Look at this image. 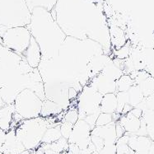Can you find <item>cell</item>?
<instances>
[{"instance_id":"1","label":"cell","mask_w":154,"mask_h":154,"mask_svg":"<svg viewBox=\"0 0 154 154\" xmlns=\"http://www.w3.org/2000/svg\"><path fill=\"white\" fill-rule=\"evenodd\" d=\"M26 27L41 48L42 58L45 59L56 56L67 37L51 12L41 8L33 9L31 22Z\"/></svg>"},{"instance_id":"2","label":"cell","mask_w":154,"mask_h":154,"mask_svg":"<svg viewBox=\"0 0 154 154\" xmlns=\"http://www.w3.org/2000/svg\"><path fill=\"white\" fill-rule=\"evenodd\" d=\"M61 124V123H60ZM54 122L52 117H37L34 119L22 120L15 128L16 136L25 147L26 150H34L41 144L45 132L50 127L60 125Z\"/></svg>"},{"instance_id":"3","label":"cell","mask_w":154,"mask_h":154,"mask_svg":"<svg viewBox=\"0 0 154 154\" xmlns=\"http://www.w3.org/2000/svg\"><path fill=\"white\" fill-rule=\"evenodd\" d=\"M32 13L25 0H0V25L7 28L27 26Z\"/></svg>"},{"instance_id":"4","label":"cell","mask_w":154,"mask_h":154,"mask_svg":"<svg viewBox=\"0 0 154 154\" xmlns=\"http://www.w3.org/2000/svg\"><path fill=\"white\" fill-rule=\"evenodd\" d=\"M42 103L43 101L33 91L30 89H24L17 94L13 105L15 112L22 120H29L41 116Z\"/></svg>"},{"instance_id":"5","label":"cell","mask_w":154,"mask_h":154,"mask_svg":"<svg viewBox=\"0 0 154 154\" xmlns=\"http://www.w3.org/2000/svg\"><path fill=\"white\" fill-rule=\"evenodd\" d=\"M102 97L101 93L90 85L84 86L77 99L79 120H84L89 115L101 113L100 105Z\"/></svg>"},{"instance_id":"6","label":"cell","mask_w":154,"mask_h":154,"mask_svg":"<svg viewBox=\"0 0 154 154\" xmlns=\"http://www.w3.org/2000/svg\"><path fill=\"white\" fill-rule=\"evenodd\" d=\"M1 38L5 47L22 57L29 46L32 35L26 26H18L8 28Z\"/></svg>"},{"instance_id":"7","label":"cell","mask_w":154,"mask_h":154,"mask_svg":"<svg viewBox=\"0 0 154 154\" xmlns=\"http://www.w3.org/2000/svg\"><path fill=\"white\" fill-rule=\"evenodd\" d=\"M91 127L84 120H79L73 125L71 135L68 139L69 143H75L80 150L88 148L91 143Z\"/></svg>"},{"instance_id":"8","label":"cell","mask_w":154,"mask_h":154,"mask_svg":"<svg viewBox=\"0 0 154 154\" xmlns=\"http://www.w3.org/2000/svg\"><path fill=\"white\" fill-rule=\"evenodd\" d=\"M90 85L102 96L109 93H116V82L107 79L101 72L90 80Z\"/></svg>"},{"instance_id":"9","label":"cell","mask_w":154,"mask_h":154,"mask_svg":"<svg viewBox=\"0 0 154 154\" xmlns=\"http://www.w3.org/2000/svg\"><path fill=\"white\" fill-rule=\"evenodd\" d=\"M91 134L102 138L105 143V146L116 144L117 141L116 122H112L104 126H95L91 129Z\"/></svg>"},{"instance_id":"10","label":"cell","mask_w":154,"mask_h":154,"mask_svg":"<svg viewBox=\"0 0 154 154\" xmlns=\"http://www.w3.org/2000/svg\"><path fill=\"white\" fill-rule=\"evenodd\" d=\"M25 150V147L17 138L15 129L8 130L6 133V138L1 152L3 154H20Z\"/></svg>"},{"instance_id":"11","label":"cell","mask_w":154,"mask_h":154,"mask_svg":"<svg viewBox=\"0 0 154 154\" xmlns=\"http://www.w3.org/2000/svg\"><path fill=\"white\" fill-rule=\"evenodd\" d=\"M22 58L24 59L28 63L29 65L33 69H37L41 63V59H42L41 48L32 36L31 38L29 46L26 50Z\"/></svg>"},{"instance_id":"12","label":"cell","mask_w":154,"mask_h":154,"mask_svg":"<svg viewBox=\"0 0 154 154\" xmlns=\"http://www.w3.org/2000/svg\"><path fill=\"white\" fill-rule=\"evenodd\" d=\"M15 113L14 105H5L0 108V129L8 132L12 129L13 116Z\"/></svg>"},{"instance_id":"13","label":"cell","mask_w":154,"mask_h":154,"mask_svg":"<svg viewBox=\"0 0 154 154\" xmlns=\"http://www.w3.org/2000/svg\"><path fill=\"white\" fill-rule=\"evenodd\" d=\"M110 45L114 48V51L119 50L127 43V38L125 32L117 26H110Z\"/></svg>"},{"instance_id":"14","label":"cell","mask_w":154,"mask_h":154,"mask_svg":"<svg viewBox=\"0 0 154 154\" xmlns=\"http://www.w3.org/2000/svg\"><path fill=\"white\" fill-rule=\"evenodd\" d=\"M118 121L128 134H135L141 125V119L131 116L129 114L121 116Z\"/></svg>"},{"instance_id":"15","label":"cell","mask_w":154,"mask_h":154,"mask_svg":"<svg viewBox=\"0 0 154 154\" xmlns=\"http://www.w3.org/2000/svg\"><path fill=\"white\" fill-rule=\"evenodd\" d=\"M40 146L44 150L45 154H60L63 152L69 150L68 139L63 137L52 143H50V144L41 143Z\"/></svg>"},{"instance_id":"16","label":"cell","mask_w":154,"mask_h":154,"mask_svg":"<svg viewBox=\"0 0 154 154\" xmlns=\"http://www.w3.org/2000/svg\"><path fill=\"white\" fill-rule=\"evenodd\" d=\"M63 107L59 104L51 101L48 99H45L42 103V109H41V116L44 118H49L59 116L63 111Z\"/></svg>"},{"instance_id":"17","label":"cell","mask_w":154,"mask_h":154,"mask_svg":"<svg viewBox=\"0 0 154 154\" xmlns=\"http://www.w3.org/2000/svg\"><path fill=\"white\" fill-rule=\"evenodd\" d=\"M101 111L102 113L114 114L116 112L117 98L116 93H109L104 95L100 105Z\"/></svg>"},{"instance_id":"18","label":"cell","mask_w":154,"mask_h":154,"mask_svg":"<svg viewBox=\"0 0 154 154\" xmlns=\"http://www.w3.org/2000/svg\"><path fill=\"white\" fill-rule=\"evenodd\" d=\"M101 73L105 77H106L107 79L116 81V82L120 79L123 74H125L122 69H120V67L116 66L114 63L113 60H110V62L104 67V69H102Z\"/></svg>"},{"instance_id":"19","label":"cell","mask_w":154,"mask_h":154,"mask_svg":"<svg viewBox=\"0 0 154 154\" xmlns=\"http://www.w3.org/2000/svg\"><path fill=\"white\" fill-rule=\"evenodd\" d=\"M30 12L32 13L33 9L36 8H41L51 12L54 8L58 0H25Z\"/></svg>"},{"instance_id":"20","label":"cell","mask_w":154,"mask_h":154,"mask_svg":"<svg viewBox=\"0 0 154 154\" xmlns=\"http://www.w3.org/2000/svg\"><path fill=\"white\" fill-rule=\"evenodd\" d=\"M62 138V134L60 132V125L53 127H50L45 132L43 138L41 139V143L43 144H50L54 142L59 140Z\"/></svg>"},{"instance_id":"21","label":"cell","mask_w":154,"mask_h":154,"mask_svg":"<svg viewBox=\"0 0 154 154\" xmlns=\"http://www.w3.org/2000/svg\"><path fill=\"white\" fill-rule=\"evenodd\" d=\"M127 92L129 95V104L133 107L137 106L138 104L141 103L143 100L144 99V96L143 94L141 89L138 85L134 84V86H132Z\"/></svg>"},{"instance_id":"22","label":"cell","mask_w":154,"mask_h":154,"mask_svg":"<svg viewBox=\"0 0 154 154\" xmlns=\"http://www.w3.org/2000/svg\"><path fill=\"white\" fill-rule=\"evenodd\" d=\"M134 85V79L130 77L129 74H123L120 79L116 81L117 91H128L129 88Z\"/></svg>"},{"instance_id":"23","label":"cell","mask_w":154,"mask_h":154,"mask_svg":"<svg viewBox=\"0 0 154 154\" xmlns=\"http://www.w3.org/2000/svg\"><path fill=\"white\" fill-rule=\"evenodd\" d=\"M139 88L141 89L144 97H148L149 96L154 94V77L149 76L148 79H145L143 82L139 84Z\"/></svg>"},{"instance_id":"24","label":"cell","mask_w":154,"mask_h":154,"mask_svg":"<svg viewBox=\"0 0 154 154\" xmlns=\"http://www.w3.org/2000/svg\"><path fill=\"white\" fill-rule=\"evenodd\" d=\"M116 94L117 98L116 113L121 115L123 108L125 107V106L126 104H129V95H128V92H127V91H125V92L117 91Z\"/></svg>"},{"instance_id":"25","label":"cell","mask_w":154,"mask_h":154,"mask_svg":"<svg viewBox=\"0 0 154 154\" xmlns=\"http://www.w3.org/2000/svg\"><path fill=\"white\" fill-rule=\"evenodd\" d=\"M79 120V111L77 107H72L66 111V113L63 115V121L75 124Z\"/></svg>"},{"instance_id":"26","label":"cell","mask_w":154,"mask_h":154,"mask_svg":"<svg viewBox=\"0 0 154 154\" xmlns=\"http://www.w3.org/2000/svg\"><path fill=\"white\" fill-rule=\"evenodd\" d=\"M130 51H131L130 45H129L128 43H126L123 47L120 48L119 50L114 51V54L118 60H124L127 58H129V55H130Z\"/></svg>"},{"instance_id":"27","label":"cell","mask_w":154,"mask_h":154,"mask_svg":"<svg viewBox=\"0 0 154 154\" xmlns=\"http://www.w3.org/2000/svg\"><path fill=\"white\" fill-rule=\"evenodd\" d=\"M136 107L144 110H154V94L149 96L148 97H144L141 103L138 104Z\"/></svg>"},{"instance_id":"28","label":"cell","mask_w":154,"mask_h":154,"mask_svg":"<svg viewBox=\"0 0 154 154\" xmlns=\"http://www.w3.org/2000/svg\"><path fill=\"white\" fill-rule=\"evenodd\" d=\"M72 128H73V124L66 122V121H62L60 124V132H61L62 137L69 139L71 135Z\"/></svg>"},{"instance_id":"29","label":"cell","mask_w":154,"mask_h":154,"mask_svg":"<svg viewBox=\"0 0 154 154\" xmlns=\"http://www.w3.org/2000/svg\"><path fill=\"white\" fill-rule=\"evenodd\" d=\"M114 122L113 117L111 114L102 113L101 112L99 116H98L97 122H96V126H104L109 125L110 123Z\"/></svg>"},{"instance_id":"30","label":"cell","mask_w":154,"mask_h":154,"mask_svg":"<svg viewBox=\"0 0 154 154\" xmlns=\"http://www.w3.org/2000/svg\"><path fill=\"white\" fill-rule=\"evenodd\" d=\"M142 120L147 125H154V110H144L143 111Z\"/></svg>"},{"instance_id":"31","label":"cell","mask_w":154,"mask_h":154,"mask_svg":"<svg viewBox=\"0 0 154 154\" xmlns=\"http://www.w3.org/2000/svg\"><path fill=\"white\" fill-rule=\"evenodd\" d=\"M33 68L30 66L28 64V63L24 59H22L20 63H19L18 65V71L20 72V74L22 75H24V74H27L29 72H31L33 71Z\"/></svg>"},{"instance_id":"32","label":"cell","mask_w":154,"mask_h":154,"mask_svg":"<svg viewBox=\"0 0 154 154\" xmlns=\"http://www.w3.org/2000/svg\"><path fill=\"white\" fill-rule=\"evenodd\" d=\"M91 141L97 148V152L101 151V149L104 148V146H105V143H104L103 139L100 138V137H97V136L91 135Z\"/></svg>"},{"instance_id":"33","label":"cell","mask_w":154,"mask_h":154,"mask_svg":"<svg viewBox=\"0 0 154 154\" xmlns=\"http://www.w3.org/2000/svg\"><path fill=\"white\" fill-rule=\"evenodd\" d=\"M101 113H95L92 114V115H89L88 116H86V118L84 119V120L86 121V123H88L89 126L91 127V129H92L96 126V122H97V120L99 115Z\"/></svg>"},{"instance_id":"34","label":"cell","mask_w":154,"mask_h":154,"mask_svg":"<svg viewBox=\"0 0 154 154\" xmlns=\"http://www.w3.org/2000/svg\"><path fill=\"white\" fill-rule=\"evenodd\" d=\"M116 146L114 145H108L104 146V148L101 151L98 152V154H116Z\"/></svg>"},{"instance_id":"35","label":"cell","mask_w":154,"mask_h":154,"mask_svg":"<svg viewBox=\"0 0 154 154\" xmlns=\"http://www.w3.org/2000/svg\"><path fill=\"white\" fill-rule=\"evenodd\" d=\"M116 133L117 139L121 138L122 136L125 135L126 133L125 129H124V127L120 125L119 121H116Z\"/></svg>"},{"instance_id":"36","label":"cell","mask_w":154,"mask_h":154,"mask_svg":"<svg viewBox=\"0 0 154 154\" xmlns=\"http://www.w3.org/2000/svg\"><path fill=\"white\" fill-rule=\"evenodd\" d=\"M128 114L133 117H135V118H138V119H141L142 116H143V110L138 108V107H134Z\"/></svg>"},{"instance_id":"37","label":"cell","mask_w":154,"mask_h":154,"mask_svg":"<svg viewBox=\"0 0 154 154\" xmlns=\"http://www.w3.org/2000/svg\"><path fill=\"white\" fill-rule=\"evenodd\" d=\"M79 91H76L74 88H69V101H70V102H71V101H77L78 97H79Z\"/></svg>"},{"instance_id":"38","label":"cell","mask_w":154,"mask_h":154,"mask_svg":"<svg viewBox=\"0 0 154 154\" xmlns=\"http://www.w3.org/2000/svg\"><path fill=\"white\" fill-rule=\"evenodd\" d=\"M69 152H71L73 154H80V148L75 143H69Z\"/></svg>"},{"instance_id":"39","label":"cell","mask_w":154,"mask_h":154,"mask_svg":"<svg viewBox=\"0 0 154 154\" xmlns=\"http://www.w3.org/2000/svg\"><path fill=\"white\" fill-rule=\"evenodd\" d=\"M6 133L5 131H3V129H0V152H1V148L3 147L5 138H6Z\"/></svg>"},{"instance_id":"40","label":"cell","mask_w":154,"mask_h":154,"mask_svg":"<svg viewBox=\"0 0 154 154\" xmlns=\"http://www.w3.org/2000/svg\"><path fill=\"white\" fill-rule=\"evenodd\" d=\"M134 107L130 105V104H126L125 107L123 108L122 110V113H121V116H124V115H126V114H128L130 111V110H132Z\"/></svg>"},{"instance_id":"41","label":"cell","mask_w":154,"mask_h":154,"mask_svg":"<svg viewBox=\"0 0 154 154\" xmlns=\"http://www.w3.org/2000/svg\"><path fill=\"white\" fill-rule=\"evenodd\" d=\"M32 154H45L44 150L41 148V147H38L37 148H35L34 150H32Z\"/></svg>"},{"instance_id":"42","label":"cell","mask_w":154,"mask_h":154,"mask_svg":"<svg viewBox=\"0 0 154 154\" xmlns=\"http://www.w3.org/2000/svg\"><path fill=\"white\" fill-rule=\"evenodd\" d=\"M148 154H154V143H153V144L152 145V147L151 148H150V150H149Z\"/></svg>"},{"instance_id":"43","label":"cell","mask_w":154,"mask_h":154,"mask_svg":"<svg viewBox=\"0 0 154 154\" xmlns=\"http://www.w3.org/2000/svg\"><path fill=\"white\" fill-rule=\"evenodd\" d=\"M3 106H5V103L3 102V99H2L1 97H0V108H1V107H3Z\"/></svg>"},{"instance_id":"44","label":"cell","mask_w":154,"mask_h":154,"mask_svg":"<svg viewBox=\"0 0 154 154\" xmlns=\"http://www.w3.org/2000/svg\"><path fill=\"white\" fill-rule=\"evenodd\" d=\"M20 154H32V151H30V150H25V151L22 152V153Z\"/></svg>"},{"instance_id":"45","label":"cell","mask_w":154,"mask_h":154,"mask_svg":"<svg viewBox=\"0 0 154 154\" xmlns=\"http://www.w3.org/2000/svg\"><path fill=\"white\" fill-rule=\"evenodd\" d=\"M127 154H134V152L133 151V150H130V151H129Z\"/></svg>"},{"instance_id":"46","label":"cell","mask_w":154,"mask_h":154,"mask_svg":"<svg viewBox=\"0 0 154 154\" xmlns=\"http://www.w3.org/2000/svg\"><path fill=\"white\" fill-rule=\"evenodd\" d=\"M60 154H69V152L68 151H64V152H61V153Z\"/></svg>"},{"instance_id":"47","label":"cell","mask_w":154,"mask_h":154,"mask_svg":"<svg viewBox=\"0 0 154 154\" xmlns=\"http://www.w3.org/2000/svg\"><path fill=\"white\" fill-rule=\"evenodd\" d=\"M0 44H3V42H2V38L0 36Z\"/></svg>"},{"instance_id":"48","label":"cell","mask_w":154,"mask_h":154,"mask_svg":"<svg viewBox=\"0 0 154 154\" xmlns=\"http://www.w3.org/2000/svg\"><path fill=\"white\" fill-rule=\"evenodd\" d=\"M2 87H3V84H2V83H1V82H0V88H2Z\"/></svg>"},{"instance_id":"49","label":"cell","mask_w":154,"mask_h":154,"mask_svg":"<svg viewBox=\"0 0 154 154\" xmlns=\"http://www.w3.org/2000/svg\"><path fill=\"white\" fill-rule=\"evenodd\" d=\"M91 154H98V152H93V153Z\"/></svg>"},{"instance_id":"50","label":"cell","mask_w":154,"mask_h":154,"mask_svg":"<svg viewBox=\"0 0 154 154\" xmlns=\"http://www.w3.org/2000/svg\"><path fill=\"white\" fill-rule=\"evenodd\" d=\"M0 154H3V152H0Z\"/></svg>"}]
</instances>
